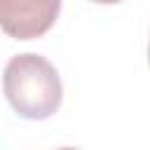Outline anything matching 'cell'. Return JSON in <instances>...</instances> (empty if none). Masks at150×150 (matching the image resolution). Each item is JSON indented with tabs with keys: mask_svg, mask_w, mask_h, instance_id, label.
<instances>
[{
	"mask_svg": "<svg viewBox=\"0 0 150 150\" xmlns=\"http://www.w3.org/2000/svg\"><path fill=\"white\" fill-rule=\"evenodd\" d=\"M94 2H98V5H115V2H122V0H94Z\"/></svg>",
	"mask_w": 150,
	"mask_h": 150,
	"instance_id": "3957f363",
	"label": "cell"
},
{
	"mask_svg": "<svg viewBox=\"0 0 150 150\" xmlns=\"http://www.w3.org/2000/svg\"><path fill=\"white\" fill-rule=\"evenodd\" d=\"M59 150H77V148H59Z\"/></svg>",
	"mask_w": 150,
	"mask_h": 150,
	"instance_id": "5b68a950",
	"label": "cell"
},
{
	"mask_svg": "<svg viewBox=\"0 0 150 150\" xmlns=\"http://www.w3.org/2000/svg\"><path fill=\"white\" fill-rule=\"evenodd\" d=\"M148 63H150V45H148Z\"/></svg>",
	"mask_w": 150,
	"mask_h": 150,
	"instance_id": "277c9868",
	"label": "cell"
},
{
	"mask_svg": "<svg viewBox=\"0 0 150 150\" xmlns=\"http://www.w3.org/2000/svg\"><path fill=\"white\" fill-rule=\"evenodd\" d=\"M61 0H0V28L14 40L45 35L59 19Z\"/></svg>",
	"mask_w": 150,
	"mask_h": 150,
	"instance_id": "7a4b0ae2",
	"label": "cell"
},
{
	"mask_svg": "<svg viewBox=\"0 0 150 150\" xmlns=\"http://www.w3.org/2000/svg\"><path fill=\"white\" fill-rule=\"evenodd\" d=\"M2 89L14 112L26 120H47L63 101L56 68L45 56L30 52L16 54L7 61L2 70Z\"/></svg>",
	"mask_w": 150,
	"mask_h": 150,
	"instance_id": "6da1fadb",
	"label": "cell"
}]
</instances>
